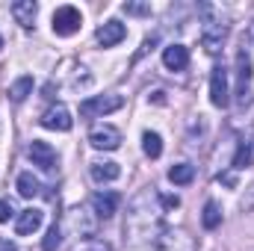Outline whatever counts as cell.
<instances>
[{
	"label": "cell",
	"instance_id": "cell-2",
	"mask_svg": "<svg viewBox=\"0 0 254 251\" xmlns=\"http://www.w3.org/2000/svg\"><path fill=\"white\" fill-rule=\"evenodd\" d=\"M122 107H125L122 95H98V98H86L80 104V116L83 119H98V116H110Z\"/></svg>",
	"mask_w": 254,
	"mask_h": 251
},
{
	"label": "cell",
	"instance_id": "cell-18",
	"mask_svg": "<svg viewBox=\"0 0 254 251\" xmlns=\"http://www.w3.org/2000/svg\"><path fill=\"white\" fill-rule=\"evenodd\" d=\"M169 181L175 184V187H187L195 181V166L192 163H178V166H172L169 169Z\"/></svg>",
	"mask_w": 254,
	"mask_h": 251
},
{
	"label": "cell",
	"instance_id": "cell-26",
	"mask_svg": "<svg viewBox=\"0 0 254 251\" xmlns=\"http://www.w3.org/2000/svg\"><path fill=\"white\" fill-rule=\"evenodd\" d=\"M125 12H130V15H151V6L148 3H125Z\"/></svg>",
	"mask_w": 254,
	"mask_h": 251
},
{
	"label": "cell",
	"instance_id": "cell-10",
	"mask_svg": "<svg viewBox=\"0 0 254 251\" xmlns=\"http://www.w3.org/2000/svg\"><path fill=\"white\" fill-rule=\"evenodd\" d=\"M127 36V27L122 24V21H107V24H101L98 30H95V42L101 45V48H116L119 42H125Z\"/></svg>",
	"mask_w": 254,
	"mask_h": 251
},
{
	"label": "cell",
	"instance_id": "cell-19",
	"mask_svg": "<svg viewBox=\"0 0 254 251\" xmlns=\"http://www.w3.org/2000/svg\"><path fill=\"white\" fill-rule=\"evenodd\" d=\"M30 95H33V77H18V80L9 86V98H12V104H24Z\"/></svg>",
	"mask_w": 254,
	"mask_h": 251
},
{
	"label": "cell",
	"instance_id": "cell-1",
	"mask_svg": "<svg viewBox=\"0 0 254 251\" xmlns=\"http://www.w3.org/2000/svg\"><path fill=\"white\" fill-rule=\"evenodd\" d=\"M157 201V192H151V189H145V192H139L133 201H130V210H127V222H125V240L130 246H145V243H157V231H160V219H163V213H160V207H151Z\"/></svg>",
	"mask_w": 254,
	"mask_h": 251
},
{
	"label": "cell",
	"instance_id": "cell-3",
	"mask_svg": "<svg viewBox=\"0 0 254 251\" xmlns=\"http://www.w3.org/2000/svg\"><path fill=\"white\" fill-rule=\"evenodd\" d=\"M154 251H195V240L184 228H163L154 243Z\"/></svg>",
	"mask_w": 254,
	"mask_h": 251
},
{
	"label": "cell",
	"instance_id": "cell-25",
	"mask_svg": "<svg viewBox=\"0 0 254 251\" xmlns=\"http://www.w3.org/2000/svg\"><path fill=\"white\" fill-rule=\"evenodd\" d=\"M12 216H15V201L12 198H0V225L9 222Z\"/></svg>",
	"mask_w": 254,
	"mask_h": 251
},
{
	"label": "cell",
	"instance_id": "cell-6",
	"mask_svg": "<svg viewBox=\"0 0 254 251\" xmlns=\"http://www.w3.org/2000/svg\"><path fill=\"white\" fill-rule=\"evenodd\" d=\"M83 24V15L77 6H60L54 12V33L57 36H74Z\"/></svg>",
	"mask_w": 254,
	"mask_h": 251
},
{
	"label": "cell",
	"instance_id": "cell-29",
	"mask_svg": "<svg viewBox=\"0 0 254 251\" xmlns=\"http://www.w3.org/2000/svg\"><path fill=\"white\" fill-rule=\"evenodd\" d=\"M0 251H18V249H15L9 240H0Z\"/></svg>",
	"mask_w": 254,
	"mask_h": 251
},
{
	"label": "cell",
	"instance_id": "cell-5",
	"mask_svg": "<svg viewBox=\"0 0 254 251\" xmlns=\"http://www.w3.org/2000/svg\"><path fill=\"white\" fill-rule=\"evenodd\" d=\"M252 57L246 51L237 54V95H240V107H249L252 104Z\"/></svg>",
	"mask_w": 254,
	"mask_h": 251
},
{
	"label": "cell",
	"instance_id": "cell-24",
	"mask_svg": "<svg viewBox=\"0 0 254 251\" xmlns=\"http://www.w3.org/2000/svg\"><path fill=\"white\" fill-rule=\"evenodd\" d=\"M60 243H63V225H51V231H48V237L42 243V251H57Z\"/></svg>",
	"mask_w": 254,
	"mask_h": 251
},
{
	"label": "cell",
	"instance_id": "cell-8",
	"mask_svg": "<svg viewBox=\"0 0 254 251\" xmlns=\"http://www.w3.org/2000/svg\"><path fill=\"white\" fill-rule=\"evenodd\" d=\"M225 36H228V24H219V21H207L204 24V33H201V45L210 57H216L225 45Z\"/></svg>",
	"mask_w": 254,
	"mask_h": 251
},
{
	"label": "cell",
	"instance_id": "cell-30",
	"mask_svg": "<svg viewBox=\"0 0 254 251\" xmlns=\"http://www.w3.org/2000/svg\"><path fill=\"white\" fill-rule=\"evenodd\" d=\"M252 207H254V187H252V198L243 201V210H252Z\"/></svg>",
	"mask_w": 254,
	"mask_h": 251
},
{
	"label": "cell",
	"instance_id": "cell-13",
	"mask_svg": "<svg viewBox=\"0 0 254 251\" xmlns=\"http://www.w3.org/2000/svg\"><path fill=\"white\" fill-rule=\"evenodd\" d=\"M36 15H39V6H36L33 0H18V3H12V18H15V24H21L24 30H33V27H36Z\"/></svg>",
	"mask_w": 254,
	"mask_h": 251
},
{
	"label": "cell",
	"instance_id": "cell-16",
	"mask_svg": "<svg viewBox=\"0 0 254 251\" xmlns=\"http://www.w3.org/2000/svg\"><path fill=\"white\" fill-rule=\"evenodd\" d=\"M86 213H89L86 207H77V210L68 213V225H71L83 240H86V237H95V219H89Z\"/></svg>",
	"mask_w": 254,
	"mask_h": 251
},
{
	"label": "cell",
	"instance_id": "cell-4",
	"mask_svg": "<svg viewBox=\"0 0 254 251\" xmlns=\"http://www.w3.org/2000/svg\"><path fill=\"white\" fill-rule=\"evenodd\" d=\"M210 104L225 110L231 104V89H228V68L225 65H216L213 74H210Z\"/></svg>",
	"mask_w": 254,
	"mask_h": 251
},
{
	"label": "cell",
	"instance_id": "cell-28",
	"mask_svg": "<svg viewBox=\"0 0 254 251\" xmlns=\"http://www.w3.org/2000/svg\"><path fill=\"white\" fill-rule=\"evenodd\" d=\"M89 251H110V243H104V240H95Z\"/></svg>",
	"mask_w": 254,
	"mask_h": 251
},
{
	"label": "cell",
	"instance_id": "cell-27",
	"mask_svg": "<svg viewBox=\"0 0 254 251\" xmlns=\"http://www.w3.org/2000/svg\"><path fill=\"white\" fill-rule=\"evenodd\" d=\"M178 204H181L178 195H166V198H163V207H178Z\"/></svg>",
	"mask_w": 254,
	"mask_h": 251
},
{
	"label": "cell",
	"instance_id": "cell-20",
	"mask_svg": "<svg viewBox=\"0 0 254 251\" xmlns=\"http://www.w3.org/2000/svg\"><path fill=\"white\" fill-rule=\"evenodd\" d=\"M142 151H145V157L157 160V157L163 154V139H160V133L145 130V133H142Z\"/></svg>",
	"mask_w": 254,
	"mask_h": 251
},
{
	"label": "cell",
	"instance_id": "cell-23",
	"mask_svg": "<svg viewBox=\"0 0 254 251\" xmlns=\"http://www.w3.org/2000/svg\"><path fill=\"white\" fill-rule=\"evenodd\" d=\"M231 166H234L237 172L252 166V145H249V142H240V148H237V154H234V163H231Z\"/></svg>",
	"mask_w": 254,
	"mask_h": 251
},
{
	"label": "cell",
	"instance_id": "cell-14",
	"mask_svg": "<svg viewBox=\"0 0 254 251\" xmlns=\"http://www.w3.org/2000/svg\"><path fill=\"white\" fill-rule=\"evenodd\" d=\"M119 195L116 192H95V198H92V207H95V216L98 219H110L116 210H119Z\"/></svg>",
	"mask_w": 254,
	"mask_h": 251
},
{
	"label": "cell",
	"instance_id": "cell-17",
	"mask_svg": "<svg viewBox=\"0 0 254 251\" xmlns=\"http://www.w3.org/2000/svg\"><path fill=\"white\" fill-rule=\"evenodd\" d=\"M89 175H92L95 184H110V181H116V178L122 175V169H119V163L104 160V163H92V166H89Z\"/></svg>",
	"mask_w": 254,
	"mask_h": 251
},
{
	"label": "cell",
	"instance_id": "cell-22",
	"mask_svg": "<svg viewBox=\"0 0 254 251\" xmlns=\"http://www.w3.org/2000/svg\"><path fill=\"white\" fill-rule=\"evenodd\" d=\"M18 192H21L24 198H36V195H42V184H39L30 172H24V175H18Z\"/></svg>",
	"mask_w": 254,
	"mask_h": 251
},
{
	"label": "cell",
	"instance_id": "cell-7",
	"mask_svg": "<svg viewBox=\"0 0 254 251\" xmlns=\"http://www.w3.org/2000/svg\"><path fill=\"white\" fill-rule=\"evenodd\" d=\"M89 145L98 148V151H116L122 145V133L113 125H95L92 133H89Z\"/></svg>",
	"mask_w": 254,
	"mask_h": 251
},
{
	"label": "cell",
	"instance_id": "cell-21",
	"mask_svg": "<svg viewBox=\"0 0 254 251\" xmlns=\"http://www.w3.org/2000/svg\"><path fill=\"white\" fill-rule=\"evenodd\" d=\"M201 225H204L207 231H216V228L222 225V207H219L216 201H207V204H204V213H201Z\"/></svg>",
	"mask_w": 254,
	"mask_h": 251
},
{
	"label": "cell",
	"instance_id": "cell-12",
	"mask_svg": "<svg viewBox=\"0 0 254 251\" xmlns=\"http://www.w3.org/2000/svg\"><path fill=\"white\" fill-rule=\"evenodd\" d=\"M42 222H45V213L36 210V207H30V210H21V213H18L15 231H18V237H30V234H36V231L42 228Z\"/></svg>",
	"mask_w": 254,
	"mask_h": 251
},
{
	"label": "cell",
	"instance_id": "cell-15",
	"mask_svg": "<svg viewBox=\"0 0 254 251\" xmlns=\"http://www.w3.org/2000/svg\"><path fill=\"white\" fill-rule=\"evenodd\" d=\"M163 65H166L169 71H184V68L190 65V51H187L184 45H169V48L163 51Z\"/></svg>",
	"mask_w": 254,
	"mask_h": 251
},
{
	"label": "cell",
	"instance_id": "cell-9",
	"mask_svg": "<svg viewBox=\"0 0 254 251\" xmlns=\"http://www.w3.org/2000/svg\"><path fill=\"white\" fill-rule=\"evenodd\" d=\"M42 127H48V130H60V133H68V130L74 127V119H71V113H68V107H65V104H54V107H48V110H45V116H42Z\"/></svg>",
	"mask_w": 254,
	"mask_h": 251
},
{
	"label": "cell",
	"instance_id": "cell-31",
	"mask_svg": "<svg viewBox=\"0 0 254 251\" xmlns=\"http://www.w3.org/2000/svg\"><path fill=\"white\" fill-rule=\"evenodd\" d=\"M0 48H3V36H0Z\"/></svg>",
	"mask_w": 254,
	"mask_h": 251
},
{
	"label": "cell",
	"instance_id": "cell-11",
	"mask_svg": "<svg viewBox=\"0 0 254 251\" xmlns=\"http://www.w3.org/2000/svg\"><path fill=\"white\" fill-rule=\"evenodd\" d=\"M27 157L33 160V166H42V169H48V172L57 166V151H54L48 142H42V139H33V142H30Z\"/></svg>",
	"mask_w": 254,
	"mask_h": 251
}]
</instances>
